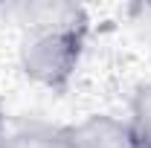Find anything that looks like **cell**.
<instances>
[{
    "mask_svg": "<svg viewBox=\"0 0 151 148\" xmlns=\"http://www.w3.org/2000/svg\"><path fill=\"white\" fill-rule=\"evenodd\" d=\"M87 41V20L29 29L18 50L20 70L29 81L52 93H64L73 81Z\"/></svg>",
    "mask_w": 151,
    "mask_h": 148,
    "instance_id": "1",
    "label": "cell"
},
{
    "mask_svg": "<svg viewBox=\"0 0 151 148\" xmlns=\"http://www.w3.org/2000/svg\"><path fill=\"white\" fill-rule=\"evenodd\" d=\"M61 131L73 148H137L131 122L108 116V113H93Z\"/></svg>",
    "mask_w": 151,
    "mask_h": 148,
    "instance_id": "2",
    "label": "cell"
},
{
    "mask_svg": "<svg viewBox=\"0 0 151 148\" xmlns=\"http://www.w3.org/2000/svg\"><path fill=\"white\" fill-rule=\"evenodd\" d=\"M6 148H73L61 128H26L12 137H3Z\"/></svg>",
    "mask_w": 151,
    "mask_h": 148,
    "instance_id": "3",
    "label": "cell"
},
{
    "mask_svg": "<svg viewBox=\"0 0 151 148\" xmlns=\"http://www.w3.org/2000/svg\"><path fill=\"white\" fill-rule=\"evenodd\" d=\"M131 128L137 137V148H151V81L139 84L131 99Z\"/></svg>",
    "mask_w": 151,
    "mask_h": 148,
    "instance_id": "4",
    "label": "cell"
},
{
    "mask_svg": "<svg viewBox=\"0 0 151 148\" xmlns=\"http://www.w3.org/2000/svg\"><path fill=\"white\" fill-rule=\"evenodd\" d=\"M128 12H131V23L151 41V3H137Z\"/></svg>",
    "mask_w": 151,
    "mask_h": 148,
    "instance_id": "5",
    "label": "cell"
},
{
    "mask_svg": "<svg viewBox=\"0 0 151 148\" xmlns=\"http://www.w3.org/2000/svg\"><path fill=\"white\" fill-rule=\"evenodd\" d=\"M0 139H3V111H0Z\"/></svg>",
    "mask_w": 151,
    "mask_h": 148,
    "instance_id": "6",
    "label": "cell"
},
{
    "mask_svg": "<svg viewBox=\"0 0 151 148\" xmlns=\"http://www.w3.org/2000/svg\"><path fill=\"white\" fill-rule=\"evenodd\" d=\"M0 148H6V145H3V139H0Z\"/></svg>",
    "mask_w": 151,
    "mask_h": 148,
    "instance_id": "7",
    "label": "cell"
}]
</instances>
